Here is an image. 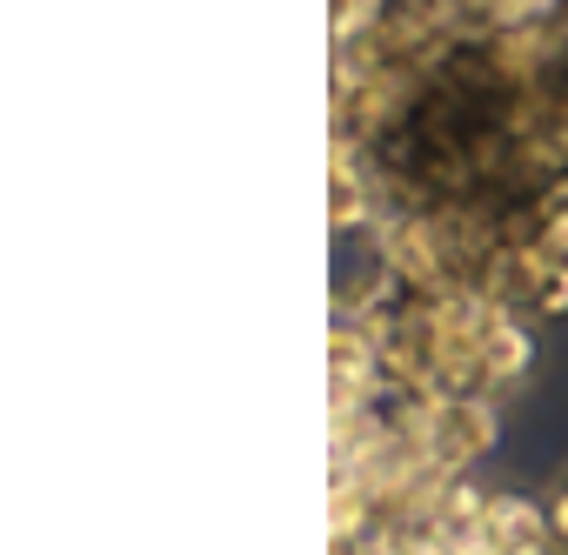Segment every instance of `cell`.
I'll return each mask as SVG.
<instances>
[]
</instances>
